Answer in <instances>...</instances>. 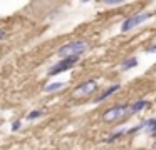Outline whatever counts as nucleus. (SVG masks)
Segmentation results:
<instances>
[{
	"label": "nucleus",
	"instance_id": "f257e3e1",
	"mask_svg": "<svg viewBox=\"0 0 156 150\" xmlns=\"http://www.w3.org/2000/svg\"><path fill=\"white\" fill-rule=\"evenodd\" d=\"M89 48V43L86 40H72V42L64 43L62 47H59L57 55L61 58H67V57H81L86 50Z\"/></svg>",
	"mask_w": 156,
	"mask_h": 150
},
{
	"label": "nucleus",
	"instance_id": "f03ea898",
	"mask_svg": "<svg viewBox=\"0 0 156 150\" xmlns=\"http://www.w3.org/2000/svg\"><path fill=\"white\" fill-rule=\"evenodd\" d=\"M128 113H131V103H118V105H112L111 108L106 110L102 118L106 122H116L119 118H124Z\"/></svg>",
	"mask_w": 156,
	"mask_h": 150
},
{
	"label": "nucleus",
	"instance_id": "7ed1b4c3",
	"mask_svg": "<svg viewBox=\"0 0 156 150\" xmlns=\"http://www.w3.org/2000/svg\"><path fill=\"white\" fill-rule=\"evenodd\" d=\"M151 17H153L151 12H139V13H134V15L128 17V18L122 22V25H121V32H129V30L136 28L138 25L144 23L146 20H149Z\"/></svg>",
	"mask_w": 156,
	"mask_h": 150
},
{
	"label": "nucleus",
	"instance_id": "20e7f679",
	"mask_svg": "<svg viewBox=\"0 0 156 150\" xmlns=\"http://www.w3.org/2000/svg\"><path fill=\"white\" fill-rule=\"evenodd\" d=\"M79 58H81V57H67V58H61L55 65H52L51 68H49V75L54 77V75H59V73L72 68V67L79 62Z\"/></svg>",
	"mask_w": 156,
	"mask_h": 150
},
{
	"label": "nucleus",
	"instance_id": "39448f33",
	"mask_svg": "<svg viewBox=\"0 0 156 150\" xmlns=\"http://www.w3.org/2000/svg\"><path fill=\"white\" fill-rule=\"evenodd\" d=\"M98 87H99V82L96 78H87L86 82H82L81 85L76 88V93H77V95H89V93L96 92Z\"/></svg>",
	"mask_w": 156,
	"mask_h": 150
},
{
	"label": "nucleus",
	"instance_id": "423d86ee",
	"mask_svg": "<svg viewBox=\"0 0 156 150\" xmlns=\"http://www.w3.org/2000/svg\"><path fill=\"white\" fill-rule=\"evenodd\" d=\"M119 88H121V85H119V83H114V85H111V87H108V88H106L104 90V92H102L101 93V95H99L98 97V98H96L94 100V102L96 103H99V102H104V100L106 98H109V97H111L112 95V93H116V92H118V90Z\"/></svg>",
	"mask_w": 156,
	"mask_h": 150
},
{
	"label": "nucleus",
	"instance_id": "0eeeda50",
	"mask_svg": "<svg viewBox=\"0 0 156 150\" xmlns=\"http://www.w3.org/2000/svg\"><path fill=\"white\" fill-rule=\"evenodd\" d=\"M149 105H151V103H149L148 100H138V102L131 103V113H139L141 110L148 108Z\"/></svg>",
	"mask_w": 156,
	"mask_h": 150
},
{
	"label": "nucleus",
	"instance_id": "6e6552de",
	"mask_svg": "<svg viewBox=\"0 0 156 150\" xmlns=\"http://www.w3.org/2000/svg\"><path fill=\"white\" fill-rule=\"evenodd\" d=\"M136 65H138V58H136V57H129V58H126L124 62L121 63V70L122 72H128V70H133Z\"/></svg>",
	"mask_w": 156,
	"mask_h": 150
},
{
	"label": "nucleus",
	"instance_id": "1a4fd4ad",
	"mask_svg": "<svg viewBox=\"0 0 156 150\" xmlns=\"http://www.w3.org/2000/svg\"><path fill=\"white\" fill-rule=\"evenodd\" d=\"M146 133L151 137H156V117L146 120Z\"/></svg>",
	"mask_w": 156,
	"mask_h": 150
},
{
	"label": "nucleus",
	"instance_id": "9d476101",
	"mask_svg": "<svg viewBox=\"0 0 156 150\" xmlns=\"http://www.w3.org/2000/svg\"><path fill=\"white\" fill-rule=\"evenodd\" d=\"M62 88H64V83H62V82H52V83H49V85H45L44 92L45 93H54V92L62 90Z\"/></svg>",
	"mask_w": 156,
	"mask_h": 150
},
{
	"label": "nucleus",
	"instance_id": "9b49d317",
	"mask_svg": "<svg viewBox=\"0 0 156 150\" xmlns=\"http://www.w3.org/2000/svg\"><path fill=\"white\" fill-rule=\"evenodd\" d=\"M126 130H128V128H124V130H118V132L111 133L109 137H106L104 142H106V143H111V142H116V140H119V138H122V137H126Z\"/></svg>",
	"mask_w": 156,
	"mask_h": 150
},
{
	"label": "nucleus",
	"instance_id": "f8f14e48",
	"mask_svg": "<svg viewBox=\"0 0 156 150\" xmlns=\"http://www.w3.org/2000/svg\"><path fill=\"white\" fill-rule=\"evenodd\" d=\"M42 115H44L42 110H32V112L27 115V120H35V118H39V117H42Z\"/></svg>",
	"mask_w": 156,
	"mask_h": 150
},
{
	"label": "nucleus",
	"instance_id": "ddd939ff",
	"mask_svg": "<svg viewBox=\"0 0 156 150\" xmlns=\"http://www.w3.org/2000/svg\"><path fill=\"white\" fill-rule=\"evenodd\" d=\"M20 127H22V122H20V120H14V122H12L10 130H12V132H17V130H20Z\"/></svg>",
	"mask_w": 156,
	"mask_h": 150
},
{
	"label": "nucleus",
	"instance_id": "4468645a",
	"mask_svg": "<svg viewBox=\"0 0 156 150\" xmlns=\"http://www.w3.org/2000/svg\"><path fill=\"white\" fill-rule=\"evenodd\" d=\"M106 5H122V3L124 2H121V0H119V2H104Z\"/></svg>",
	"mask_w": 156,
	"mask_h": 150
},
{
	"label": "nucleus",
	"instance_id": "2eb2a0df",
	"mask_svg": "<svg viewBox=\"0 0 156 150\" xmlns=\"http://www.w3.org/2000/svg\"><path fill=\"white\" fill-rule=\"evenodd\" d=\"M5 38V28H0V40Z\"/></svg>",
	"mask_w": 156,
	"mask_h": 150
},
{
	"label": "nucleus",
	"instance_id": "dca6fc26",
	"mask_svg": "<svg viewBox=\"0 0 156 150\" xmlns=\"http://www.w3.org/2000/svg\"><path fill=\"white\" fill-rule=\"evenodd\" d=\"M148 52H156V43H153V45L149 47V48H148Z\"/></svg>",
	"mask_w": 156,
	"mask_h": 150
}]
</instances>
